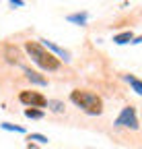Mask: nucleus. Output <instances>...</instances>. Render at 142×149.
I'll return each mask as SVG.
<instances>
[{"label": "nucleus", "mask_w": 142, "mask_h": 149, "mask_svg": "<svg viewBox=\"0 0 142 149\" xmlns=\"http://www.w3.org/2000/svg\"><path fill=\"white\" fill-rule=\"evenodd\" d=\"M41 42H43V48H47V50H51V52H56L58 56H62V60H64V62H70V52H66L64 48L56 46L54 42H49V40H41Z\"/></svg>", "instance_id": "5"}, {"label": "nucleus", "mask_w": 142, "mask_h": 149, "mask_svg": "<svg viewBox=\"0 0 142 149\" xmlns=\"http://www.w3.org/2000/svg\"><path fill=\"white\" fill-rule=\"evenodd\" d=\"M113 42H115L117 46H123V44H132V42H134V33H132V31H123V33H117V35H113Z\"/></svg>", "instance_id": "7"}, {"label": "nucleus", "mask_w": 142, "mask_h": 149, "mask_svg": "<svg viewBox=\"0 0 142 149\" xmlns=\"http://www.w3.org/2000/svg\"><path fill=\"white\" fill-rule=\"evenodd\" d=\"M6 60H8V62H14V64H19V62H21V54H19V50L12 48V46H8V48H6Z\"/></svg>", "instance_id": "10"}, {"label": "nucleus", "mask_w": 142, "mask_h": 149, "mask_svg": "<svg viewBox=\"0 0 142 149\" xmlns=\"http://www.w3.org/2000/svg\"><path fill=\"white\" fill-rule=\"evenodd\" d=\"M123 79H126V81L130 83V87H132V89L138 93L140 97H142V81H140V79H136L134 74H123Z\"/></svg>", "instance_id": "9"}, {"label": "nucleus", "mask_w": 142, "mask_h": 149, "mask_svg": "<svg viewBox=\"0 0 142 149\" xmlns=\"http://www.w3.org/2000/svg\"><path fill=\"white\" fill-rule=\"evenodd\" d=\"M117 128H138L140 124H138V118H136V110L132 108V106H128V108H123L121 112H119V116L115 118V122H113Z\"/></svg>", "instance_id": "3"}, {"label": "nucleus", "mask_w": 142, "mask_h": 149, "mask_svg": "<svg viewBox=\"0 0 142 149\" xmlns=\"http://www.w3.org/2000/svg\"><path fill=\"white\" fill-rule=\"evenodd\" d=\"M70 102L74 106H78L82 112H86L88 116H99L103 112V102L97 93L91 91H82V89H74L70 93Z\"/></svg>", "instance_id": "2"}, {"label": "nucleus", "mask_w": 142, "mask_h": 149, "mask_svg": "<svg viewBox=\"0 0 142 149\" xmlns=\"http://www.w3.org/2000/svg\"><path fill=\"white\" fill-rule=\"evenodd\" d=\"M2 128H4V130H16V133H25L23 126H14V124H8V122H2Z\"/></svg>", "instance_id": "14"}, {"label": "nucleus", "mask_w": 142, "mask_h": 149, "mask_svg": "<svg viewBox=\"0 0 142 149\" xmlns=\"http://www.w3.org/2000/svg\"><path fill=\"white\" fill-rule=\"evenodd\" d=\"M25 77H27L31 83H35V85H41V87H45V85H47V81L41 77L39 72H35V70H29V68H25Z\"/></svg>", "instance_id": "6"}, {"label": "nucleus", "mask_w": 142, "mask_h": 149, "mask_svg": "<svg viewBox=\"0 0 142 149\" xmlns=\"http://www.w3.org/2000/svg\"><path fill=\"white\" fill-rule=\"evenodd\" d=\"M25 116L27 118H43V112L41 110H35V108H27L25 110Z\"/></svg>", "instance_id": "12"}, {"label": "nucleus", "mask_w": 142, "mask_h": 149, "mask_svg": "<svg viewBox=\"0 0 142 149\" xmlns=\"http://www.w3.org/2000/svg\"><path fill=\"white\" fill-rule=\"evenodd\" d=\"M25 50L29 52L31 60L37 64L39 68L43 70H58L62 66L60 58H56L54 54H49L47 48H43V44H37V42H25Z\"/></svg>", "instance_id": "1"}, {"label": "nucleus", "mask_w": 142, "mask_h": 149, "mask_svg": "<svg viewBox=\"0 0 142 149\" xmlns=\"http://www.w3.org/2000/svg\"><path fill=\"white\" fill-rule=\"evenodd\" d=\"M70 23H76V25H86V21H88V13H72V15H68L66 17Z\"/></svg>", "instance_id": "8"}, {"label": "nucleus", "mask_w": 142, "mask_h": 149, "mask_svg": "<svg viewBox=\"0 0 142 149\" xmlns=\"http://www.w3.org/2000/svg\"><path fill=\"white\" fill-rule=\"evenodd\" d=\"M132 44H142V35H140V37H134V42H132Z\"/></svg>", "instance_id": "16"}, {"label": "nucleus", "mask_w": 142, "mask_h": 149, "mask_svg": "<svg viewBox=\"0 0 142 149\" xmlns=\"http://www.w3.org/2000/svg\"><path fill=\"white\" fill-rule=\"evenodd\" d=\"M27 149H37V147H35V145H31V143H29V145H27Z\"/></svg>", "instance_id": "17"}, {"label": "nucleus", "mask_w": 142, "mask_h": 149, "mask_svg": "<svg viewBox=\"0 0 142 149\" xmlns=\"http://www.w3.org/2000/svg\"><path fill=\"white\" fill-rule=\"evenodd\" d=\"M47 108L51 112H56V114H62V112H64V104L58 102V100H47Z\"/></svg>", "instance_id": "11"}, {"label": "nucleus", "mask_w": 142, "mask_h": 149, "mask_svg": "<svg viewBox=\"0 0 142 149\" xmlns=\"http://www.w3.org/2000/svg\"><path fill=\"white\" fill-rule=\"evenodd\" d=\"M8 4H10V6L14 8V6H23L25 2H23V0H10V2H8Z\"/></svg>", "instance_id": "15"}, {"label": "nucleus", "mask_w": 142, "mask_h": 149, "mask_svg": "<svg viewBox=\"0 0 142 149\" xmlns=\"http://www.w3.org/2000/svg\"><path fill=\"white\" fill-rule=\"evenodd\" d=\"M19 100H21V104H25L29 108H43V106H47V100L41 95V93H37V91H21Z\"/></svg>", "instance_id": "4"}, {"label": "nucleus", "mask_w": 142, "mask_h": 149, "mask_svg": "<svg viewBox=\"0 0 142 149\" xmlns=\"http://www.w3.org/2000/svg\"><path fill=\"white\" fill-rule=\"evenodd\" d=\"M29 141H37V143H47V137L39 135V133H31L29 135Z\"/></svg>", "instance_id": "13"}]
</instances>
